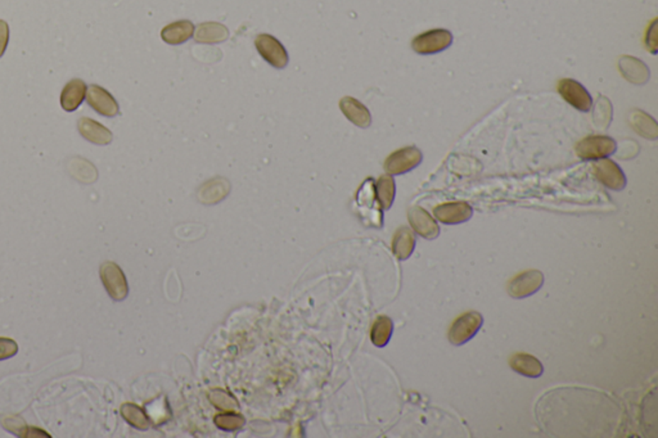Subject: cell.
Instances as JSON below:
<instances>
[{"label":"cell","mask_w":658,"mask_h":438,"mask_svg":"<svg viewBox=\"0 0 658 438\" xmlns=\"http://www.w3.org/2000/svg\"><path fill=\"white\" fill-rule=\"evenodd\" d=\"M17 354H18L17 342L8 337H0V362L8 360Z\"/></svg>","instance_id":"cell-31"},{"label":"cell","mask_w":658,"mask_h":438,"mask_svg":"<svg viewBox=\"0 0 658 438\" xmlns=\"http://www.w3.org/2000/svg\"><path fill=\"white\" fill-rule=\"evenodd\" d=\"M393 330V320L388 316H379L371 327V340L373 345L377 347H385L391 340Z\"/></svg>","instance_id":"cell-25"},{"label":"cell","mask_w":658,"mask_h":438,"mask_svg":"<svg viewBox=\"0 0 658 438\" xmlns=\"http://www.w3.org/2000/svg\"><path fill=\"white\" fill-rule=\"evenodd\" d=\"M77 129L83 138L97 146H107L113 139L112 132H110L105 126L88 117L79 120Z\"/></svg>","instance_id":"cell-14"},{"label":"cell","mask_w":658,"mask_h":438,"mask_svg":"<svg viewBox=\"0 0 658 438\" xmlns=\"http://www.w3.org/2000/svg\"><path fill=\"white\" fill-rule=\"evenodd\" d=\"M633 129L645 138L656 139L658 135L657 122L643 111H633L629 117Z\"/></svg>","instance_id":"cell-23"},{"label":"cell","mask_w":658,"mask_h":438,"mask_svg":"<svg viewBox=\"0 0 658 438\" xmlns=\"http://www.w3.org/2000/svg\"><path fill=\"white\" fill-rule=\"evenodd\" d=\"M483 315L476 311L463 313L453 323L449 330V341L454 346H462L472 340L483 327Z\"/></svg>","instance_id":"cell-4"},{"label":"cell","mask_w":658,"mask_h":438,"mask_svg":"<svg viewBox=\"0 0 658 438\" xmlns=\"http://www.w3.org/2000/svg\"><path fill=\"white\" fill-rule=\"evenodd\" d=\"M214 422L217 425V428L223 431L233 432L237 431L245 425V417L234 411H225V413L217 414V417H214Z\"/></svg>","instance_id":"cell-27"},{"label":"cell","mask_w":658,"mask_h":438,"mask_svg":"<svg viewBox=\"0 0 658 438\" xmlns=\"http://www.w3.org/2000/svg\"><path fill=\"white\" fill-rule=\"evenodd\" d=\"M453 44V34L449 30L436 28L414 38L412 48L422 56H429L444 52Z\"/></svg>","instance_id":"cell-2"},{"label":"cell","mask_w":658,"mask_h":438,"mask_svg":"<svg viewBox=\"0 0 658 438\" xmlns=\"http://www.w3.org/2000/svg\"><path fill=\"white\" fill-rule=\"evenodd\" d=\"M8 42H9V26L7 22L0 20V58L7 50Z\"/></svg>","instance_id":"cell-32"},{"label":"cell","mask_w":658,"mask_h":438,"mask_svg":"<svg viewBox=\"0 0 658 438\" xmlns=\"http://www.w3.org/2000/svg\"><path fill=\"white\" fill-rule=\"evenodd\" d=\"M120 411H121L122 417L134 428L140 430V431H146L149 428V419L138 405L130 403H124Z\"/></svg>","instance_id":"cell-26"},{"label":"cell","mask_w":658,"mask_h":438,"mask_svg":"<svg viewBox=\"0 0 658 438\" xmlns=\"http://www.w3.org/2000/svg\"><path fill=\"white\" fill-rule=\"evenodd\" d=\"M99 274L105 291L113 301H124L127 299L129 294V284L127 277L119 265L110 261L105 263L100 266Z\"/></svg>","instance_id":"cell-5"},{"label":"cell","mask_w":658,"mask_h":438,"mask_svg":"<svg viewBox=\"0 0 658 438\" xmlns=\"http://www.w3.org/2000/svg\"><path fill=\"white\" fill-rule=\"evenodd\" d=\"M409 223L420 237L426 239H434L440 234V228L434 221V217L428 214L427 211L420 207H413L409 209Z\"/></svg>","instance_id":"cell-13"},{"label":"cell","mask_w":658,"mask_h":438,"mask_svg":"<svg viewBox=\"0 0 658 438\" xmlns=\"http://www.w3.org/2000/svg\"><path fill=\"white\" fill-rule=\"evenodd\" d=\"M434 215L442 224L456 225L468 221L473 215V209L466 202H451L437 206Z\"/></svg>","instance_id":"cell-12"},{"label":"cell","mask_w":658,"mask_h":438,"mask_svg":"<svg viewBox=\"0 0 658 438\" xmlns=\"http://www.w3.org/2000/svg\"><path fill=\"white\" fill-rule=\"evenodd\" d=\"M229 183L225 180V179H214V180L209 181L203 185L200 193H198V197H200V201L206 203V204H212V203H217V202L224 200L226 195L229 193Z\"/></svg>","instance_id":"cell-22"},{"label":"cell","mask_w":658,"mask_h":438,"mask_svg":"<svg viewBox=\"0 0 658 438\" xmlns=\"http://www.w3.org/2000/svg\"><path fill=\"white\" fill-rule=\"evenodd\" d=\"M229 36L228 28L217 22H206L197 28L195 39L196 42L204 44H217L224 42Z\"/></svg>","instance_id":"cell-20"},{"label":"cell","mask_w":658,"mask_h":438,"mask_svg":"<svg viewBox=\"0 0 658 438\" xmlns=\"http://www.w3.org/2000/svg\"><path fill=\"white\" fill-rule=\"evenodd\" d=\"M86 102L94 111L105 117H115L120 112L119 103L111 93L99 85H91L86 91Z\"/></svg>","instance_id":"cell-11"},{"label":"cell","mask_w":658,"mask_h":438,"mask_svg":"<svg viewBox=\"0 0 658 438\" xmlns=\"http://www.w3.org/2000/svg\"><path fill=\"white\" fill-rule=\"evenodd\" d=\"M593 173L604 187L612 190H623L626 187V178L623 170L612 160L602 159L596 161L593 163Z\"/></svg>","instance_id":"cell-10"},{"label":"cell","mask_w":658,"mask_h":438,"mask_svg":"<svg viewBox=\"0 0 658 438\" xmlns=\"http://www.w3.org/2000/svg\"><path fill=\"white\" fill-rule=\"evenodd\" d=\"M618 69L628 81L635 85H645L650 80L648 67L640 59L634 57H621L618 61Z\"/></svg>","instance_id":"cell-16"},{"label":"cell","mask_w":658,"mask_h":438,"mask_svg":"<svg viewBox=\"0 0 658 438\" xmlns=\"http://www.w3.org/2000/svg\"><path fill=\"white\" fill-rule=\"evenodd\" d=\"M3 427L18 437H30V432L33 430V428H28V425L23 423V420L18 417H4Z\"/></svg>","instance_id":"cell-30"},{"label":"cell","mask_w":658,"mask_h":438,"mask_svg":"<svg viewBox=\"0 0 658 438\" xmlns=\"http://www.w3.org/2000/svg\"><path fill=\"white\" fill-rule=\"evenodd\" d=\"M415 247V236L413 231L406 226H403L395 233L393 239V255L399 260L410 258Z\"/></svg>","instance_id":"cell-21"},{"label":"cell","mask_w":658,"mask_h":438,"mask_svg":"<svg viewBox=\"0 0 658 438\" xmlns=\"http://www.w3.org/2000/svg\"><path fill=\"white\" fill-rule=\"evenodd\" d=\"M340 108L343 115L346 116V119L350 120L354 125L359 126L362 129H366L371 126V112L355 98H342L340 102Z\"/></svg>","instance_id":"cell-15"},{"label":"cell","mask_w":658,"mask_h":438,"mask_svg":"<svg viewBox=\"0 0 658 438\" xmlns=\"http://www.w3.org/2000/svg\"><path fill=\"white\" fill-rule=\"evenodd\" d=\"M558 93L567 103L582 112L590 111L593 99L582 83L572 79H563L558 83Z\"/></svg>","instance_id":"cell-8"},{"label":"cell","mask_w":658,"mask_h":438,"mask_svg":"<svg viewBox=\"0 0 658 438\" xmlns=\"http://www.w3.org/2000/svg\"><path fill=\"white\" fill-rule=\"evenodd\" d=\"M575 149L582 160H602L616 152L617 143L606 135H591L579 142Z\"/></svg>","instance_id":"cell-3"},{"label":"cell","mask_w":658,"mask_h":438,"mask_svg":"<svg viewBox=\"0 0 658 438\" xmlns=\"http://www.w3.org/2000/svg\"><path fill=\"white\" fill-rule=\"evenodd\" d=\"M211 403L217 406V409L224 411H233L238 409V403L234 397H231L228 392L223 390H214L210 393Z\"/></svg>","instance_id":"cell-28"},{"label":"cell","mask_w":658,"mask_h":438,"mask_svg":"<svg viewBox=\"0 0 658 438\" xmlns=\"http://www.w3.org/2000/svg\"><path fill=\"white\" fill-rule=\"evenodd\" d=\"M86 83L80 79H72L64 85L61 94V105L66 112L76 111L86 97Z\"/></svg>","instance_id":"cell-17"},{"label":"cell","mask_w":658,"mask_h":438,"mask_svg":"<svg viewBox=\"0 0 658 438\" xmlns=\"http://www.w3.org/2000/svg\"><path fill=\"white\" fill-rule=\"evenodd\" d=\"M195 34V26L190 21H178L162 28V40L170 45H180L190 40Z\"/></svg>","instance_id":"cell-18"},{"label":"cell","mask_w":658,"mask_h":438,"mask_svg":"<svg viewBox=\"0 0 658 438\" xmlns=\"http://www.w3.org/2000/svg\"><path fill=\"white\" fill-rule=\"evenodd\" d=\"M357 202L360 209V215L364 219V224L374 228H382V209L377 201L374 180L371 178L366 179L357 190Z\"/></svg>","instance_id":"cell-1"},{"label":"cell","mask_w":658,"mask_h":438,"mask_svg":"<svg viewBox=\"0 0 658 438\" xmlns=\"http://www.w3.org/2000/svg\"><path fill=\"white\" fill-rule=\"evenodd\" d=\"M612 117V107L608 99L604 97L599 98L594 111L595 124H599L601 127H608Z\"/></svg>","instance_id":"cell-29"},{"label":"cell","mask_w":658,"mask_h":438,"mask_svg":"<svg viewBox=\"0 0 658 438\" xmlns=\"http://www.w3.org/2000/svg\"><path fill=\"white\" fill-rule=\"evenodd\" d=\"M255 45L260 56L275 69H284L288 64V53L282 42L274 36L261 34L256 38Z\"/></svg>","instance_id":"cell-7"},{"label":"cell","mask_w":658,"mask_h":438,"mask_svg":"<svg viewBox=\"0 0 658 438\" xmlns=\"http://www.w3.org/2000/svg\"><path fill=\"white\" fill-rule=\"evenodd\" d=\"M509 364L514 371L529 378H539L544 373L543 364L539 362V359L529 354H516L512 356Z\"/></svg>","instance_id":"cell-19"},{"label":"cell","mask_w":658,"mask_h":438,"mask_svg":"<svg viewBox=\"0 0 658 438\" xmlns=\"http://www.w3.org/2000/svg\"><path fill=\"white\" fill-rule=\"evenodd\" d=\"M423 160V154L417 146H406L390 154L385 161L387 174L403 175L412 171Z\"/></svg>","instance_id":"cell-6"},{"label":"cell","mask_w":658,"mask_h":438,"mask_svg":"<svg viewBox=\"0 0 658 438\" xmlns=\"http://www.w3.org/2000/svg\"><path fill=\"white\" fill-rule=\"evenodd\" d=\"M376 189V197L379 201V206L382 209H390L393 206V200H395V193H396V187H395V180L391 175H382L377 183L374 184Z\"/></svg>","instance_id":"cell-24"},{"label":"cell","mask_w":658,"mask_h":438,"mask_svg":"<svg viewBox=\"0 0 658 438\" xmlns=\"http://www.w3.org/2000/svg\"><path fill=\"white\" fill-rule=\"evenodd\" d=\"M544 283V275L539 270L521 272L508 284V293L513 299H526L538 292Z\"/></svg>","instance_id":"cell-9"}]
</instances>
